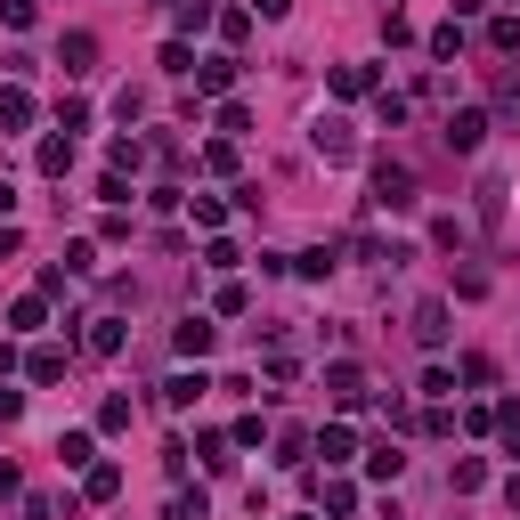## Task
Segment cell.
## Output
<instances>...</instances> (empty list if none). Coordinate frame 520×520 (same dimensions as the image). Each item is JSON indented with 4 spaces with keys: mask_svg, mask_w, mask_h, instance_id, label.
<instances>
[{
    "mask_svg": "<svg viewBox=\"0 0 520 520\" xmlns=\"http://www.w3.org/2000/svg\"><path fill=\"white\" fill-rule=\"evenodd\" d=\"M480 139H488V114H480V106H455V114H447V147H455V155H480Z\"/></svg>",
    "mask_w": 520,
    "mask_h": 520,
    "instance_id": "4",
    "label": "cell"
},
{
    "mask_svg": "<svg viewBox=\"0 0 520 520\" xmlns=\"http://www.w3.org/2000/svg\"><path fill=\"white\" fill-rule=\"evenodd\" d=\"M9 204H17V195H9V187H0V220H9Z\"/></svg>",
    "mask_w": 520,
    "mask_h": 520,
    "instance_id": "46",
    "label": "cell"
},
{
    "mask_svg": "<svg viewBox=\"0 0 520 520\" xmlns=\"http://www.w3.org/2000/svg\"><path fill=\"white\" fill-rule=\"evenodd\" d=\"M244 309H252V293H244V285L228 277V285H220V317H244Z\"/></svg>",
    "mask_w": 520,
    "mask_h": 520,
    "instance_id": "39",
    "label": "cell"
},
{
    "mask_svg": "<svg viewBox=\"0 0 520 520\" xmlns=\"http://www.w3.org/2000/svg\"><path fill=\"white\" fill-rule=\"evenodd\" d=\"M187 212H195V228H212V236H220V220H228L220 195H187Z\"/></svg>",
    "mask_w": 520,
    "mask_h": 520,
    "instance_id": "23",
    "label": "cell"
},
{
    "mask_svg": "<svg viewBox=\"0 0 520 520\" xmlns=\"http://www.w3.org/2000/svg\"><path fill=\"white\" fill-rule=\"evenodd\" d=\"M163 520H204V488H195V496H171V512Z\"/></svg>",
    "mask_w": 520,
    "mask_h": 520,
    "instance_id": "40",
    "label": "cell"
},
{
    "mask_svg": "<svg viewBox=\"0 0 520 520\" xmlns=\"http://www.w3.org/2000/svg\"><path fill=\"white\" fill-rule=\"evenodd\" d=\"M106 163H114V171H139V163H147V147H139V139H114V147H106Z\"/></svg>",
    "mask_w": 520,
    "mask_h": 520,
    "instance_id": "28",
    "label": "cell"
},
{
    "mask_svg": "<svg viewBox=\"0 0 520 520\" xmlns=\"http://www.w3.org/2000/svg\"><path fill=\"white\" fill-rule=\"evenodd\" d=\"M455 382H472V390H488V382H496V366H488V358H480V350H472V358H464V366H455Z\"/></svg>",
    "mask_w": 520,
    "mask_h": 520,
    "instance_id": "30",
    "label": "cell"
},
{
    "mask_svg": "<svg viewBox=\"0 0 520 520\" xmlns=\"http://www.w3.org/2000/svg\"><path fill=\"white\" fill-rule=\"evenodd\" d=\"M57 464H65V472H90V464H98V439H90V431H57Z\"/></svg>",
    "mask_w": 520,
    "mask_h": 520,
    "instance_id": "9",
    "label": "cell"
},
{
    "mask_svg": "<svg viewBox=\"0 0 520 520\" xmlns=\"http://www.w3.org/2000/svg\"><path fill=\"white\" fill-rule=\"evenodd\" d=\"M0 130H33V98L9 82V90H0Z\"/></svg>",
    "mask_w": 520,
    "mask_h": 520,
    "instance_id": "17",
    "label": "cell"
},
{
    "mask_svg": "<svg viewBox=\"0 0 520 520\" xmlns=\"http://www.w3.org/2000/svg\"><path fill=\"white\" fill-rule=\"evenodd\" d=\"M293 520H301V512H293Z\"/></svg>",
    "mask_w": 520,
    "mask_h": 520,
    "instance_id": "47",
    "label": "cell"
},
{
    "mask_svg": "<svg viewBox=\"0 0 520 520\" xmlns=\"http://www.w3.org/2000/svg\"><path fill=\"white\" fill-rule=\"evenodd\" d=\"M49 179H65V171H74V139H41V155H33Z\"/></svg>",
    "mask_w": 520,
    "mask_h": 520,
    "instance_id": "20",
    "label": "cell"
},
{
    "mask_svg": "<svg viewBox=\"0 0 520 520\" xmlns=\"http://www.w3.org/2000/svg\"><path fill=\"white\" fill-rule=\"evenodd\" d=\"M82 342H90L98 358H114V350H122V317H82Z\"/></svg>",
    "mask_w": 520,
    "mask_h": 520,
    "instance_id": "14",
    "label": "cell"
},
{
    "mask_svg": "<svg viewBox=\"0 0 520 520\" xmlns=\"http://www.w3.org/2000/svg\"><path fill=\"white\" fill-rule=\"evenodd\" d=\"M195 455H204L212 472H228V439H220V431H204V439H195Z\"/></svg>",
    "mask_w": 520,
    "mask_h": 520,
    "instance_id": "34",
    "label": "cell"
},
{
    "mask_svg": "<svg viewBox=\"0 0 520 520\" xmlns=\"http://www.w3.org/2000/svg\"><path fill=\"white\" fill-rule=\"evenodd\" d=\"M57 65H65V74H90V65H98V33H65Z\"/></svg>",
    "mask_w": 520,
    "mask_h": 520,
    "instance_id": "12",
    "label": "cell"
},
{
    "mask_svg": "<svg viewBox=\"0 0 520 520\" xmlns=\"http://www.w3.org/2000/svg\"><path fill=\"white\" fill-rule=\"evenodd\" d=\"M204 260H212V269H220V277H228V269H236V260H244V252H236V244H228V236H212V244H204Z\"/></svg>",
    "mask_w": 520,
    "mask_h": 520,
    "instance_id": "36",
    "label": "cell"
},
{
    "mask_svg": "<svg viewBox=\"0 0 520 520\" xmlns=\"http://www.w3.org/2000/svg\"><path fill=\"white\" fill-rule=\"evenodd\" d=\"M204 390H212V382H204V366H195V374H187V366H179V374H171V382H163V407H171V415H187V407H195V399H204Z\"/></svg>",
    "mask_w": 520,
    "mask_h": 520,
    "instance_id": "7",
    "label": "cell"
},
{
    "mask_svg": "<svg viewBox=\"0 0 520 520\" xmlns=\"http://www.w3.org/2000/svg\"><path fill=\"white\" fill-rule=\"evenodd\" d=\"M374 114H382L390 130H399V122H407V98H399V90H374Z\"/></svg>",
    "mask_w": 520,
    "mask_h": 520,
    "instance_id": "33",
    "label": "cell"
},
{
    "mask_svg": "<svg viewBox=\"0 0 520 520\" xmlns=\"http://www.w3.org/2000/svg\"><path fill=\"white\" fill-rule=\"evenodd\" d=\"M252 17H269V25H277V17H293V0H252Z\"/></svg>",
    "mask_w": 520,
    "mask_h": 520,
    "instance_id": "43",
    "label": "cell"
},
{
    "mask_svg": "<svg viewBox=\"0 0 520 520\" xmlns=\"http://www.w3.org/2000/svg\"><path fill=\"white\" fill-rule=\"evenodd\" d=\"M212 334H220V325H212L204 309H187V317H179V334H171V342H179V358H204V350H212Z\"/></svg>",
    "mask_w": 520,
    "mask_h": 520,
    "instance_id": "6",
    "label": "cell"
},
{
    "mask_svg": "<svg viewBox=\"0 0 520 520\" xmlns=\"http://www.w3.org/2000/svg\"><path fill=\"white\" fill-rule=\"evenodd\" d=\"M431 57H464V17H447V25L431 33Z\"/></svg>",
    "mask_w": 520,
    "mask_h": 520,
    "instance_id": "25",
    "label": "cell"
},
{
    "mask_svg": "<svg viewBox=\"0 0 520 520\" xmlns=\"http://www.w3.org/2000/svg\"><path fill=\"white\" fill-rule=\"evenodd\" d=\"M309 447L325 455V464H350V455H358V431H350V423H325V431H317Z\"/></svg>",
    "mask_w": 520,
    "mask_h": 520,
    "instance_id": "10",
    "label": "cell"
},
{
    "mask_svg": "<svg viewBox=\"0 0 520 520\" xmlns=\"http://www.w3.org/2000/svg\"><path fill=\"white\" fill-rule=\"evenodd\" d=\"M98 431H130V399H122V390H114V399L98 407Z\"/></svg>",
    "mask_w": 520,
    "mask_h": 520,
    "instance_id": "32",
    "label": "cell"
},
{
    "mask_svg": "<svg viewBox=\"0 0 520 520\" xmlns=\"http://www.w3.org/2000/svg\"><path fill=\"white\" fill-rule=\"evenodd\" d=\"M374 204H382V212H415V171L382 155V163H374Z\"/></svg>",
    "mask_w": 520,
    "mask_h": 520,
    "instance_id": "1",
    "label": "cell"
},
{
    "mask_svg": "<svg viewBox=\"0 0 520 520\" xmlns=\"http://www.w3.org/2000/svg\"><path fill=\"white\" fill-rule=\"evenodd\" d=\"M236 90V57L212 49V57H195V98H228Z\"/></svg>",
    "mask_w": 520,
    "mask_h": 520,
    "instance_id": "3",
    "label": "cell"
},
{
    "mask_svg": "<svg viewBox=\"0 0 520 520\" xmlns=\"http://www.w3.org/2000/svg\"><path fill=\"white\" fill-rule=\"evenodd\" d=\"M163 74H179V82L195 74V49H187V41H163Z\"/></svg>",
    "mask_w": 520,
    "mask_h": 520,
    "instance_id": "27",
    "label": "cell"
},
{
    "mask_svg": "<svg viewBox=\"0 0 520 520\" xmlns=\"http://www.w3.org/2000/svg\"><path fill=\"white\" fill-rule=\"evenodd\" d=\"M496 431H504V439L520 447V399H504V407H496Z\"/></svg>",
    "mask_w": 520,
    "mask_h": 520,
    "instance_id": "41",
    "label": "cell"
},
{
    "mask_svg": "<svg viewBox=\"0 0 520 520\" xmlns=\"http://www.w3.org/2000/svg\"><path fill=\"white\" fill-rule=\"evenodd\" d=\"M25 415V390H9V382H0V423H17Z\"/></svg>",
    "mask_w": 520,
    "mask_h": 520,
    "instance_id": "42",
    "label": "cell"
},
{
    "mask_svg": "<svg viewBox=\"0 0 520 520\" xmlns=\"http://www.w3.org/2000/svg\"><path fill=\"white\" fill-rule=\"evenodd\" d=\"M423 399H455V366H431L423 374Z\"/></svg>",
    "mask_w": 520,
    "mask_h": 520,
    "instance_id": "35",
    "label": "cell"
},
{
    "mask_svg": "<svg viewBox=\"0 0 520 520\" xmlns=\"http://www.w3.org/2000/svg\"><path fill=\"white\" fill-rule=\"evenodd\" d=\"M480 9H488V0H455V17H480Z\"/></svg>",
    "mask_w": 520,
    "mask_h": 520,
    "instance_id": "45",
    "label": "cell"
},
{
    "mask_svg": "<svg viewBox=\"0 0 520 520\" xmlns=\"http://www.w3.org/2000/svg\"><path fill=\"white\" fill-rule=\"evenodd\" d=\"M334 90L342 98H374L382 82H374V65H334Z\"/></svg>",
    "mask_w": 520,
    "mask_h": 520,
    "instance_id": "16",
    "label": "cell"
},
{
    "mask_svg": "<svg viewBox=\"0 0 520 520\" xmlns=\"http://www.w3.org/2000/svg\"><path fill=\"white\" fill-rule=\"evenodd\" d=\"M293 269H301V277H334V244H317V252H301Z\"/></svg>",
    "mask_w": 520,
    "mask_h": 520,
    "instance_id": "31",
    "label": "cell"
},
{
    "mask_svg": "<svg viewBox=\"0 0 520 520\" xmlns=\"http://www.w3.org/2000/svg\"><path fill=\"white\" fill-rule=\"evenodd\" d=\"M277 464H309V431H277Z\"/></svg>",
    "mask_w": 520,
    "mask_h": 520,
    "instance_id": "29",
    "label": "cell"
},
{
    "mask_svg": "<svg viewBox=\"0 0 520 520\" xmlns=\"http://www.w3.org/2000/svg\"><path fill=\"white\" fill-rule=\"evenodd\" d=\"M0 25H9V33H33V25H41V0H0Z\"/></svg>",
    "mask_w": 520,
    "mask_h": 520,
    "instance_id": "21",
    "label": "cell"
},
{
    "mask_svg": "<svg viewBox=\"0 0 520 520\" xmlns=\"http://www.w3.org/2000/svg\"><path fill=\"white\" fill-rule=\"evenodd\" d=\"M309 147H317V155H325V163H350V155H358V130H350V122H342V114H325V122H317V130H309Z\"/></svg>",
    "mask_w": 520,
    "mask_h": 520,
    "instance_id": "2",
    "label": "cell"
},
{
    "mask_svg": "<svg viewBox=\"0 0 520 520\" xmlns=\"http://www.w3.org/2000/svg\"><path fill=\"white\" fill-rule=\"evenodd\" d=\"M325 390H334L342 407H366V374H358L350 358H334V366H325Z\"/></svg>",
    "mask_w": 520,
    "mask_h": 520,
    "instance_id": "8",
    "label": "cell"
},
{
    "mask_svg": "<svg viewBox=\"0 0 520 520\" xmlns=\"http://www.w3.org/2000/svg\"><path fill=\"white\" fill-rule=\"evenodd\" d=\"M9 325H17V334H41V325H49V293H25V301H9Z\"/></svg>",
    "mask_w": 520,
    "mask_h": 520,
    "instance_id": "15",
    "label": "cell"
},
{
    "mask_svg": "<svg viewBox=\"0 0 520 520\" xmlns=\"http://www.w3.org/2000/svg\"><path fill=\"white\" fill-rule=\"evenodd\" d=\"M204 171H212V179H228V171H236V147H228V139H220V147H204Z\"/></svg>",
    "mask_w": 520,
    "mask_h": 520,
    "instance_id": "38",
    "label": "cell"
},
{
    "mask_svg": "<svg viewBox=\"0 0 520 520\" xmlns=\"http://www.w3.org/2000/svg\"><path fill=\"white\" fill-rule=\"evenodd\" d=\"M0 496H17V464H9V455H0Z\"/></svg>",
    "mask_w": 520,
    "mask_h": 520,
    "instance_id": "44",
    "label": "cell"
},
{
    "mask_svg": "<svg viewBox=\"0 0 520 520\" xmlns=\"http://www.w3.org/2000/svg\"><path fill=\"white\" fill-rule=\"evenodd\" d=\"M472 212H480V228H504V179H496V171L472 187Z\"/></svg>",
    "mask_w": 520,
    "mask_h": 520,
    "instance_id": "11",
    "label": "cell"
},
{
    "mask_svg": "<svg viewBox=\"0 0 520 520\" xmlns=\"http://www.w3.org/2000/svg\"><path fill=\"white\" fill-rule=\"evenodd\" d=\"M447 480L472 496V488H488V464H480V455H455V472H447Z\"/></svg>",
    "mask_w": 520,
    "mask_h": 520,
    "instance_id": "24",
    "label": "cell"
},
{
    "mask_svg": "<svg viewBox=\"0 0 520 520\" xmlns=\"http://www.w3.org/2000/svg\"><path fill=\"white\" fill-rule=\"evenodd\" d=\"M407 334H415L423 350H439V342H447V301H439V293H431V301H415V317H407Z\"/></svg>",
    "mask_w": 520,
    "mask_h": 520,
    "instance_id": "5",
    "label": "cell"
},
{
    "mask_svg": "<svg viewBox=\"0 0 520 520\" xmlns=\"http://www.w3.org/2000/svg\"><path fill=\"white\" fill-rule=\"evenodd\" d=\"M82 496H90V504H114V496H122V464H90V472H82Z\"/></svg>",
    "mask_w": 520,
    "mask_h": 520,
    "instance_id": "13",
    "label": "cell"
},
{
    "mask_svg": "<svg viewBox=\"0 0 520 520\" xmlns=\"http://www.w3.org/2000/svg\"><path fill=\"white\" fill-rule=\"evenodd\" d=\"M366 472H374V480H399V472H407V455L390 447V439H374V447H366Z\"/></svg>",
    "mask_w": 520,
    "mask_h": 520,
    "instance_id": "19",
    "label": "cell"
},
{
    "mask_svg": "<svg viewBox=\"0 0 520 520\" xmlns=\"http://www.w3.org/2000/svg\"><path fill=\"white\" fill-rule=\"evenodd\" d=\"M25 374H33V382H65V350H49V342H41V350L25 358Z\"/></svg>",
    "mask_w": 520,
    "mask_h": 520,
    "instance_id": "22",
    "label": "cell"
},
{
    "mask_svg": "<svg viewBox=\"0 0 520 520\" xmlns=\"http://www.w3.org/2000/svg\"><path fill=\"white\" fill-rule=\"evenodd\" d=\"M220 130H228V139H236V130H252V106H244V98H228V106H220Z\"/></svg>",
    "mask_w": 520,
    "mask_h": 520,
    "instance_id": "37",
    "label": "cell"
},
{
    "mask_svg": "<svg viewBox=\"0 0 520 520\" xmlns=\"http://www.w3.org/2000/svg\"><path fill=\"white\" fill-rule=\"evenodd\" d=\"M488 49L512 57V49H520V17H496V25H488Z\"/></svg>",
    "mask_w": 520,
    "mask_h": 520,
    "instance_id": "26",
    "label": "cell"
},
{
    "mask_svg": "<svg viewBox=\"0 0 520 520\" xmlns=\"http://www.w3.org/2000/svg\"><path fill=\"white\" fill-rule=\"evenodd\" d=\"M317 504L334 512V520H350V512H358V488H350V480H317Z\"/></svg>",
    "mask_w": 520,
    "mask_h": 520,
    "instance_id": "18",
    "label": "cell"
}]
</instances>
